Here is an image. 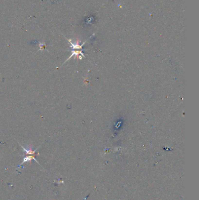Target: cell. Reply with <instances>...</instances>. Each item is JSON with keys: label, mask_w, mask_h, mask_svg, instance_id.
Wrapping results in <instances>:
<instances>
[{"label": "cell", "mask_w": 199, "mask_h": 200, "mask_svg": "<svg viewBox=\"0 0 199 200\" xmlns=\"http://www.w3.org/2000/svg\"><path fill=\"white\" fill-rule=\"evenodd\" d=\"M19 145H20V144H19ZM20 146H21V145H20ZM21 147H22V148L23 149V150L25 152V153L26 154H33V155H35V154H36V153H36V151L38 149V148H39V147H38V148H37V149H35V150H32V146H30V148H29V149H25V148L24 147L22 146H21Z\"/></svg>", "instance_id": "1"}, {"label": "cell", "mask_w": 199, "mask_h": 200, "mask_svg": "<svg viewBox=\"0 0 199 200\" xmlns=\"http://www.w3.org/2000/svg\"><path fill=\"white\" fill-rule=\"evenodd\" d=\"M35 160V161H36V162H37L38 163V161H37V160H36V159L35 158V157L34 156H26V157H24V159H23V162H22V164H23V163H26V162H27V161H31L32 160Z\"/></svg>", "instance_id": "2"}]
</instances>
